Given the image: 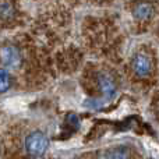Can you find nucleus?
I'll return each instance as SVG.
<instances>
[{
	"instance_id": "nucleus-1",
	"label": "nucleus",
	"mask_w": 159,
	"mask_h": 159,
	"mask_svg": "<svg viewBox=\"0 0 159 159\" xmlns=\"http://www.w3.org/2000/svg\"><path fill=\"white\" fill-rule=\"evenodd\" d=\"M25 152L30 155L31 158H41L46 154L48 148H49V140L48 137L39 130L30 133L25 138L24 143Z\"/></svg>"
},
{
	"instance_id": "nucleus-2",
	"label": "nucleus",
	"mask_w": 159,
	"mask_h": 159,
	"mask_svg": "<svg viewBox=\"0 0 159 159\" xmlns=\"http://www.w3.org/2000/svg\"><path fill=\"white\" fill-rule=\"evenodd\" d=\"M131 69L140 78L149 77L154 71V60L145 52H137L131 60Z\"/></svg>"
},
{
	"instance_id": "nucleus-3",
	"label": "nucleus",
	"mask_w": 159,
	"mask_h": 159,
	"mask_svg": "<svg viewBox=\"0 0 159 159\" xmlns=\"http://www.w3.org/2000/svg\"><path fill=\"white\" fill-rule=\"evenodd\" d=\"M0 61L4 67L17 69L22 63L21 50L13 43H4L0 48Z\"/></svg>"
},
{
	"instance_id": "nucleus-4",
	"label": "nucleus",
	"mask_w": 159,
	"mask_h": 159,
	"mask_svg": "<svg viewBox=\"0 0 159 159\" xmlns=\"http://www.w3.org/2000/svg\"><path fill=\"white\" fill-rule=\"evenodd\" d=\"M96 84H98L102 95L106 98H112L117 91V84H116L115 77L106 71H101L96 74Z\"/></svg>"
},
{
	"instance_id": "nucleus-5",
	"label": "nucleus",
	"mask_w": 159,
	"mask_h": 159,
	"mask_svg": "<svg viewBox=\"0 0 159 159\" xmlns=\"http://www.w3.org/2000/svg\"><path fill=\"white\" fill-rule=\"evenodd\" d=\"M155 6L149 0H140L133 6V16L137 20H148L154 16Z\"/></svg>"
},
{
	"instance_id": "nucleus-6",
	"label": "nucleus",
	"mask_w": 159,
	"mask_h": 159,
	"mask_svg": "<svg viewBox=\"0 0 159 159\" xmlns=\"http://www.w3.org/2000/svg\"><path fill=\"white\" fill-rule=\"evenodd\" d=\"M11 87V75L8 74L7 70L0 69V93L8 91Z\"/></svg>"
},
{
	"instance_id": "nucleus-7",
	"label": "nucleus",
	"mask_w": 159,
	"mask_h": 159,
	"mask_svg": "<svg viewBox=\"0 0 159 159\" xmlns=\"http://www.w3.org/2000/svg\"><path fill=\"white\" fill-rule=\"evenodd\" d=\"M14 14V8L10 3H0V18H10Z\"/></svg>"
},
{
	"instance_id": "nucleus-8",
	"label": "nucleus",
	"mask_w": 159,
	"mask_h": 159,
	"mask_svg": "<svg viewBox=\"0 0 159 159\" xmlns=\"http://www.w3.org/2000/svg\"><path fill=\"white\" fill-rule=\"evenodd\" d=\"M96 159H112V155H110V152H103V154H101Z\"/></svg>"
}]
</instances>
